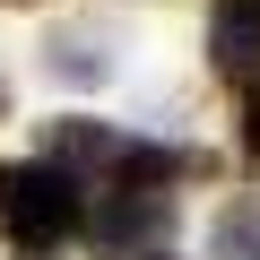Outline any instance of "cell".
<instances>
[{
  "label": "cell",
  "mask_w": 260,
  "mask_h": 260,
  "mask_svg": "<svg viewBox=\"0 0 260 260\" xmlns=\"http://www.w3.org/2000/svg\"><path fill=\"white\" fill-rule=\"evenodd\" d=\"M87 217L78 200V174H61L52 156H26V165H0V234L18 251H52L70 243V225Z\"/></svg>",
  "instance_id": "cell-1"
},
{
  "label": "cell",
  "mask_w": 260,
  "mask_h": 260,
  "mask_svg": "<svg viewBox=\"0 0 260 260\" xmlns=\"http://www.w3.org/2000/svg\"><path fill=\"white\" fill-rule=\"evenodd\" d=\"M0 113H9V87H0Z\"/></svg>",
  "instance_id": "cell-8"
},
{
  "label": "cell",
  "mask_w": 260,
  "mask_h": 260,
  "mask_svg": "<svg viewBox=\"0 0 260 260\" xmlns=\"http://www.w3.org/2000/svg\"><path fill=\"white\" fill-rule=\"evenodd\" d=\"M104 260H156L174 234V191H104V208L87 217Z\"/></svg>",
  "instance_id": "cell-2"
},
{
  "label": "cell",
  "mask_w": 260,
  "mask_h": 260,
  "mask_svg": "<svg viewBox=\"0 0 260 260\" xmlns=\"http://www.w3.org/2000/svg\"><path fill=\"white\" fill-rule=\"evenodd\" d=\"M9 9H26V0H9Z\"/></svg>",
  "instance_id": "cell-9"
},
{
  "label": "cell",
  "mask_w": 260,
  "mask_h": 260,
  "mask_svg": "<svg viewBox=\"0 0 260 260\" xmlns=\"http://www.w3.org/2000/svg\"><path fill=\"white\" fill-rule=\"evenodd\" d=\"M217 260H260V200H234L217 217Z\"/></svg>",
  "instance_id": "cell-5"
},
{
  "label": "cell",
  "mask_w": 260,
  "mask_h": 260,
  "mask_svg": "<svg viewBox=\"0 0 260 260\" xmlns=\"http://www.w3.org/2000/svg\"><path fill=\"white\" fill-rule=\"evenodd\" d=\"M52 78H104V52H95V44H70V35H61V44H52Z\"/></svg>",
  "instance_id": "cell-6"
},
{
  "label": "cell",
  "mask_w": 260,
  "mask_h": 260,
  "mask_svg": "<svg viewBox=\"0 0 260 260\" xmlns=\"http://www.w3.org/2000/svg\"><path fill=\"white\" fill-rule=\"evenodd\" d=\"M208 61L225 78H251L260 70V0H217V9H208Z\"/></svg>",
  "instance_id": "cell-3"
},
{
  "label": "cell",
  "mask_w": 260,
  "mask_h": 260,
  "mask_svg": "<svg viewBox=\"0 0 260 260\" xmlns=\"http://www.w3.org/2000/svg\"><path fill=\"white\" fill-rule=\"evenodd\" d=\"M113 156H121V139H113L104 121H78V113L52 121V165H61V174H70V165H113Z\"/></svg>",
  "instance_id": "cell-4"
},
{
  "label": "cell",
  "mask_w": 260,
  "mask_h": 260,
  "mask_svg": "<svg viewBox=\"0 0 260 260\" xmlns=\"http://www.w3.org/2000/svg\"><path fill=\"white\" fill-rule=\"evenodd\" d=\"M243 148L260 156V78H251V95H243Z\"/></svg>",
  "instance_id": "cell-7"
}]
</instances>
